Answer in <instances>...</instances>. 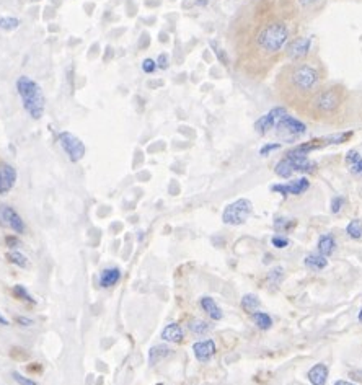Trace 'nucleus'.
I'll return each mask as SVG.
<instances>
[{"instance_id":"1","label":"nucleus","mask_w":362,"mask_h":385,"mask_svg":"<svg viewBox=\"0 0 362 385\" xmlns=\"http://www.w3.org/2000/svg\"><path fill=\"white\" fill-rule=\"evenodd\" d=\"M300 16L291 3L253 0L233 16L228 41L233 65L252 80H263L277 64L297 28Z\"/></svg>"},{"instance_id":"2","label":"nucleus","mask_w":362,"mask_h":385,"mask_svg":"<svg viewBox=\"0 0 362 385\" xmlns=\"http://www.w3.org/2000/svg\"><path fill=\"white\" fill-rule=\"evenodd\" d=\"M325 83L326 67L313 49L305 59L281 67L274 80V93L286 107L297 111Z\"/></svg>"},{"instance_id":"3","label":"nucleus","mask_w":362,"mask_h":385,"mask_svg":"<svg viewBox=\"0 0 362 385\" xmlns=\"http://www.w3.org/2000/svg\"><path fill=\"white\" fill-rule=\"evenodd\" d=\"M346 88L339 83H325L297 110V113L311 121L326 122L338 114L346 103Z\"/></svg>"},{"instance_id":"4","label":"nucleus","mask_w":362,"mask_h":385,"mask_svg":"<svg viewBox=\"0 0 362 385\" xmlns=\"http://www.w3.org/2000/svg\"><path fill=\"white\" fill-rule=\"evenodd\" d=\"M15 87L26 113L33 119H41L44 114V110H46V97H44L40 83L28 75H20L16 79Z\"/></svg>"},{"instance_id":"5","label":"nucleus","mask_w":362,"mask_h":385,"mask_svg":"<svg viewBox=\"0 0 362 385\" xmlns=\"http://www.w3.org/2000/svg\"><path fill=\"white\" fill-rule=\"evenodd\" d=\"M315 168H316L315 162H311L307 157V154H302L300 150L294 147L286 154V157L277 162L274 171H276V175L281 178H291L292 173H297V171L313 173Z\"/></svg>"},{"instance_id":"6","label":"nucleus","mask_w":362,"mask_h":385,"mask_svg":"<svg viewBox=\"0 0 362 385\" xmlns=\"http://www.w3.org/2000/svg\"><path fill=\"white\" fill-rule=\"evenodd\" d=\"M253 206L250 199H237L235 203L228 204L224 209V214H222V220L224 224L228 225H242L247 222L248 216L252 214Z\"/></svg>"},{"instance_id":"7","label":"nucleus","mask_w":362,"mask_h":385,"mask_svg":"<svg viewBox=\"0 0 362 385\" xmlns=\"http://www.w3.org/2000/svg\"><path fill=\"white\" fill-rule=\"evenodd\" d=\"M274 127H276V136L286 139L287 142H292V139L307 132V126H305L302 121L295 119L289 114L281 116Z\"/></svg>"},{"instance_id":"8","label":"nucleus","mask_w":362,"mask_h":385,"mask_svg":"<svg viewBox=\"0 0 362 385\" xmlns=\"http://www.w3.org/2000/svg\"><path fill=\"white\" fill-rule=\"evenodd\" d=\"M57 142H59V146L62 147V150L72 164L80 162L83 159V155H85V144H83L77 136H74L72 132H67V131L59 132Z\"/></svg>"},{"instance_id":"9","label":"nucleus","mask_w":362,"mask_h":385,"mask_svg":"<svg viewBox=\"0 0 362 385\" xmlns=\"http://www.w3.org/2000/svg\"><path fill=\"white\" fill-rule=\"evenodd\" d=\"M311 51H313V49H311L310 38L297 36V38H292V40L287 43L286 49H284V55H286V59L294 62V60L305 59Z\"/></svg>"},{"instance_id":"10","label":"nucleus","mask_w":362,"mask_h":385,"mask_svg":"<svg viewBox=\"0 0 362 385\" xmlns=\"http://www.w3.org/2000/svg\"><path fill=\"white\" fill-rule=\"evenodd\" d=\"M0 225L13 230V233H16V235H21V233L26 232L25 220L21 219V216L16 213L12 206L7 204L0 206Z\"/></svg>"},{"instance_id":"11","label":"nucleus","mask_w":362,"mask_h":385,"mask_svg":"<svg viewBox=\"0 0 362 385\" xmlns=\"http://www.w3.org/2000/svg\"><path fill=\"white\" fill-rule=\"evenodd\" d=\"M284 114H287L286 107H276V108H272L269 113L263 114L258 121L255 122V131L258 132L259 136H264V134H268V132L272 129V127L276 126L277 119H279L281 116H284Z\"/></svg>"},{"instance_id":"12","label":"nucleus","mask_w":362,"mask_h":385,"mask_svg":"<svg viewBox=\"0 0 362 385\" xmlns=\"http://www.w3.org/2000/svg\"><path fill=\"white\" fill-rule=\"evenodd\" d=\"M309 188H310V181L307 178H297V180H292L289 183L271 186L272 191L279 193L282 196H289V194H292V196H300V194H304Z\"/></svg>"},{"instance_id":"13","label":"nucleus","mask_w":362,"mask_h":385,"mask_svg":"<svg viewBox=\"0 0 362 385\" xmlns=\"http://www.w3.org/2000/svg\"><path fill=\"white\" fill-rule=\"evenodd\" d=\"M16 183V170L10 164H0V196H5L13 189Z\"/></svg>"},{"instance_id":"14","label":"nucleus","mask_w":362,"mask_h":385,"mask_svg":"<svg viewBox=\"0 0 362 385\" xmlns=\"http://www.w3.org/2000/svg\"><path fill=\"white\" fill-rule=\"evenodd\" d=\"M325 2L326 0H295L294 7L297 10L300 20H305L309 16H313L318 12H321Z\"/></svg>"},{"instance_id":"15","label":"nucleus","mask_w":362,"mask_h":385,"mask_svg":"<svg viewBox=\"0 0 362 385\" xmlns=\"http://www.w3.org/2000/svg\"><path fill=\"white\" fill-rule=\"evenodd\" d=\"M193 353H194V356H196L198 361H201V362L210 361L215 354L214 339H203V341L194 343L193 344Z\"/></svg>"},{"instance_id":"16","label":"nucleus","mask_w":362,"mask_h":385,"mask_svg":"<svg viewBox=\"0 0 362 385\" xmlns=\"http://www.w3.org/2000/svg\"><path fill=\"white\" fill-rule=\"evenodd\" d=\"M119 279H121L119 268H104V270L100 273V286L103 289L113 287L119 282Z\"/></svg>"},{"instance_id":"17","label":"nucleus","mask_w":362,"mask_h":385,"mask_svg":"<svg viewBox=\"0 0 362 385\" xmlns=\"http://www.w3.org/2000/svg\"><path fill=\"white\" fill-rule=\"evenodd\" d=\"M183 338H185V333H183V328L180 327V323H170L163 328L161 331V339L168 343H181Z\"/></svg>"},{"instance_id":"18","label":"nucleus","mask_w":362,"mask_h":385,"mask_svg":"<svg viewBox=\"0 0 362 385\" xmlns=\"http://www.w3.org/2000/svg\"><path fill=\"white\" fill-rule=\"evenodd\" d=\"M307 377H309V381H310L311 385H325L326 381H328V367H326V364H323V362H320V364H315L309 371Z\"/></svg>"},{"instance_id":"19","label":"nucleus","mask_w":362,"mask_h":385,"mask_svg":"<svg viewBox=\"0 0 362 385\" xmlns=\"http://www.w3.org/2000/svg\"><path fill=\"white\" fill-rule=\"evenodd\" d=\"M199 304H201L203 310H204L206 314H207L212 320L219 322V320L224 319V314H222L220 307L215 304V300H214L212 297H209V295H204V297H201V300H199Z\"/></svg>"},{"instance_id":"20","label":"nucleus","mask_w":362,"mask_h":385,"mask_svg":"<svg viewBox=\"0 0 362 385\" xmlns=\"http://www.w3.org/2000/svg\"><path fill=\"white\" fill-rule=\"evenodd\" d=\"M304 263L311 271H321L328 266V260L326 256H321L320 253H310L305 256Z\"/></svg>"},{"instance_id":"21","label":"nucleus","mask_w":362,"mask_h":385,"mask_svg":"<svg viewBox=\"0 0 362 385\" xmlns=\"http://www.w3.org/2000/svg\"><path fill=\"white\" fill-rule=\"evenodd\" d=\"M336 250V240L330 233H325L318 238V253L321 256H330Z\"/></svg>"},{"instance_id":"22","label":"nucleus","mask_w":362,"mask_h":385,"mask_svg":"<svg viewBox=\"0 0 362 385\" xmlns=\"http://www.w3.org/2000/svg\"><path fill=\"white\" fill-rule=\"evenodd\" d=\"M346 165L353 175H362V155L356 150H349L346 154Z\"/></svg>"},{"instance_id":"23","label":"nucleus","mask_w":362,"mask_h":385,"mask_svg":"<svg viewBox=\"0 0 362 385\" xmlns=\"http://www.w3.org/2000/svg\"><path fill=\"white\" fill-rule=\"evenodd\" d=\"M170 353H171L170 348H168V346H165V344H157V346H154V348H150V351H149V362H150V366H155L161 359H165L166 356H170Z\"/></svg>"},{"instance_id":"24","label":"nucleus","mask_w":362,"mask_h":385,"mask_svg":"<svg viewBox=\"0 0 362 385\" xmlns=\"http://www.w3.org/2000/svg\"><path fill=\"white\" fill-rule=\"evenodd\" d=\"M259 307H261V300L258 299V295L245 294L242 297V309L247 312V314H255V312H258Z\"/></svg>"},{"instance_id":"25","label":"nucleus","mask_w":362,"mask_h":385,"mask_svg":"<svg viewBox=\"0 0 362 385\" xmlns=\"http://www.w3.org/2000/svg\"><path fill=\"white\" fill-rule=\"evenodd\" d=\"M252 317H253L255 325L258 327L259 330L266 331L272 327V319L266 314V312H255V314H252Z\"/></svg>"},{"instance_id":"26","label":"nucleus","mask_w":362,"mask_h":385,"mask_svg":"<svg viewBox=\"0 0 362 385\" xmlns=\"http://www.w3.org/2000/svg\"><path fill=\"white\" fill-rule=\"evenodd\" d=\"M5 258H7L8 263H12L15 266L18 268H26L28 266V258L20 252H16V250H13V252H8L7 255H5Z\"/></svg>"},{"instance_id":"27","label":"nucleus","mask_w":362,"mask_h":385,"mask_svg":"<svg viewBox=\"0 0 362 385\" xmlns=\"http://www.w3.org/2000/svg\"><path fill=\"white\" fill-rule=\"evenodd\" d=\"M346 232L353 240H361L362 238V222L359 219L351 220L346 227Z\"/></svg>"},{"instance_id":"28","label":"nucleus","mask_w":362,"mask_h":385,"mask_svg":"<svg viewBox=\"0 0 362 385\" xmlns=\"http://www.w3.org/2000/svg\"><path fill=\"white\" fill-rule=\"evenodd\" d=\"M20 26V20L16 16H2L0 18V30L13 31Z\"/></svg>"},{"instance_id":"29","label":"nucleus","mask_w":362,"mask_h":385,"mask_svg":"<svg viewBox=\"0 0 362 385\" xmlns=\"http://www.w3.org/2000/svg\"><path fill=\"white\" fill-rule=\"evenodd\" d=\"M188 327L194 334H204V333H207L210 330V325L204 320H193V322H189Z\"/></svg>"},{"instance_id":"30","label":"nucleus","mask_w":362,"mask_h":385,"mask_svg":"<svg viewBox=\"0 0 362 385\" xmlns=\"http://www.w3.org/2000/svg\"><path fill=\"white\" fill-rule=\"evenodd\" d=\"M274 227L279 232H289L292 227H295V220H289L286 217H277L274 220Z\"/></svg>"},{"instance_id":"31","label":"nucleus","mask_w":362,"mask_h":385,"mask_svg":"<svg viewBox=\"0 0 362 385\" xmlns=\"http://www.w3.org/2000/svg\"><path fill=\"white\" fill-rule=\"evenodd\" d=\"M13 295L16 299H20V300H26V302H30V304H36V299H33L30 294H28V291L23 287V286H15L13 287Z\"/></svg>"},{"instance_id":"32","label":"nucleus","mask_w":362,"mask_h":385,"mask_svg":"<svg viewBox=\"0 0 362 385\" xmlns=\"http://www.w3.org/2000/svg\"><path fill=\"white\" fill-rule=\"evenodd\" d=\"M12 377L15 379L16 384H18V385H38V382H36V381H33V379L26 377V376H21L20 372H13V374H12Z\"/></svg>"},{"instance_id":"33","label":"nucleus","mask_w":362,"mask_h":385,"mask_svg":"<svg viewBox=\"0 0 362 385\" xmlns=\"http://www.w3.org/2000/svg\"><path fill=\"white\" fill-rule=\"evenodd\" d=\"M271 243H272V247H276V248H287L289 247V238L287 237H282V235H274L271 238Z\"/></svg>"},{"instance_id":"34","label":"nucleus","mask_w":362,"mask_h":385,"mask_svg":"<svg viewBox=\"0 0 362 385\" xmlns=\"http://www.w3.org/2000/svg\"><path fill=\"white\" fill-rule=\"evenodd\" d=\"M344 203H346V199H344L343 196H335L331 199V213L333 214H338L339 211L343 209Z\"/></svg>"},{"instance_id":"35","label":"nucleus","mask_w":362,"mask_h":385,"mask_svg":"<svg viewBox=\"0 0 362 385\" xmlns=\"http://www.w3.org/2000/svg\"><path fill=\"white\" fill-rule=\"evenodd\" d=\"M210 46L214 48V53H215L217 57H219L220 62L224 64V65H228V54L224 51V49H220V48L217 46V44H214V43H210Z\"/></svg>"},{"instance_id":"36","label":"nucleus","mask_w":362,"mask_h":385,"mask_svg":"<svg viewBox=\"0 0 362 385\" xmlns=\"http://www.w3.org/2000/svg\"><path fill=\"white\" fill-rule=\"evenodd\" d=\"M157 62H155L154 59H144L142 62V70L146 72V74H154L155 70H157Z\"/></svg>"},{"instance_id":"37","label":"nucleus","mask_w":362,"mask_h":385,"mask_svg":"<svg viewBox=\"0 0 362 385\" xmlns=\"http://www.w3.org/2000/svg\"><path fill=\"white\" fill-rule=\"evenodd\" d=\"M5 243H7V247L12 248V250L21 247V240L18 238L16 233H15V235H7V237H5Z\"/></svg>"},{"instance_id":"38","label":"nucleus","mask_w":362,"mask_h":385,"mask_svg":"<svg viewBox=\"0 0 362 385\" xmlns=\"http://www.w3.org/2000/svg\"><path fill=\"white\" fill-rule=\"evenodd\" d=\"M277 149H281V144H277V142H271V144H264L263 147H261V150H259V154L263 155V157H266L268 154H271L272 150H277Z\"/></svg>"},{"instance_id":"39","label":"nucleus","mask_w":362,"mask_h":385,"mask_svg":"<svg viewBox=\"0 0 362 385\" xmlns=\"http://www.w3.org/2000/svg\"><path fill=\"white\" fill-rule=\"evenodd\" d=\"M157 62V67L158 69H161V70H165V69H168V65H170V59H168V54H160L158 55V59L155 60Z\"/></svg>"},{"instance_id":"40","label":"nucleus","mask_w":362,"mask_h":385,"mask_svg":"<svg viewBox=\"0 0 362 385\" xmlns=\"http://www.w3.org/2000/svg\"><path fill=\"white\" fill-rule=\"evenodd\" d=\"M282 268H274V270H271V273H269V279L271 281H274V282H279L281 281V277H282Z\"/></svg>"},{"instance_id":"41","label":"nucleus","mask_w":362,"mask_h":385,"mask_svg":"<svg viewBox=\"0 0 362 385\" xmlns=\"http://www.w3.org/2000/svg\"><path fill=\"white\" fill-rule=\"evenodd\" d=\"M15 322L18 323L20 327H33V325H35V320H33V319H28V317H21V315L16 317Z\"/></svg>"},{"instance_id":"42","label":"nucleus","mask_w":362,"mask_h":385,"mask_svg":"<svg viewBox=\"0 0 362 385\" xmlns=\"http://www.w3.org/2000/svg\"><path fill=\"white\" fill-rule=\"evenodd\" d=\"M0 325H2V327H8V325H10V322H8L7 319H5L3 315H0Z\"/></svg>"},{"instance_id":"43","label":"nucleus","mask_w":362,"mask_h":385,"mask_svg":"<svg viewBox=\"0 0 362 385\" xmlns=\"http://www.w3.org/2000/svg\"><path fill=\"white\" fill-rule=\"evenodd\" d=\"M335 385H356V384H351V382H346V381H336Z\"/></svg>"},{"instance_id":"44","label":"nucleus","mask_w":362,"mask_h":385,"mask_svg":"<svg viewBox=\"0 0 362 385\" xmlns=\"http://www.w3.org/2000/svg\"><path fill=\"white\" fill-rule=\"evenodd\" d=\"M207 2H209V0H198V2H196V5H206Z\"/></svg>"},{"instance_id":"45","label":"nucleus","mask_w":362,"mask_h":385,"mask_svg":"<svg viewBox=\"0 0 362 385\" xmlns=\"http://www.w3.org/2000/svg\"><path fill=\"white\" fill-rule=\"evenodd\" d=\"M358 319H359V322H362V309L359 310V315H358Z\"/></svg>"}]
</instances>
